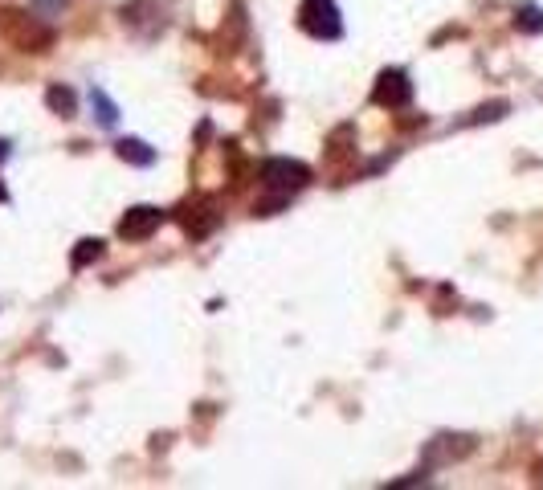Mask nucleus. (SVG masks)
Instances as JSON below:
<instances>
[{
    "label": "nucleus",
    "mask_w": 543,
    "mask_h": 490,
    "mask_svg": "<svg viewBox=\"0 0 543 490\" xmlns=\"http://www.w3.org/2000/svg\"><path fill=\"white\" fill-rule=\"evenodd\" d=\"M0 37H5L17 54H49L58 33L29 9H0Z\"/></svg>",
    "instance_id": "1"
},
{
    "label": "nucleus",
    "mask_w": 543,
    "mask_h": 490,
    "mask_svg": "<svg viewBox=\"0 0 543 490\" xmlns=\"http://www.w3.org/2000/svg\"><path fill=\"white\" fill-rule=\"evenodd\" d=\"M258 180H262L266 192L290 196V192H303V188L311 184V168L299 164V160H262Z\"/></svg>",
    "instance_id": "2"
},
{
    "label": "nucleus",
    "mask_w": 543,
    "mask_h": 490,
    "mask_svg": "<svg viewBox=\"0 0 543 490\" xmlns=\"http://www.w3.org/2000/svg\"><path fill=\"white\" fill-rule=\"evenodd\" d=\"M299 29L319 37V41H335L343 33V17L335 9V0H303L299 5Z\"/></svg>",
    "instance_id": "3"
},
{
    "label": "nucleus",
    "mask_w": 543,
    "mask_h": 490,
    "mask_svg": "<svg viewBox=\"0 0 543 490\" xmlns=\"http://www.w3.org/2000/svg\"><path fill=\"white\" fill-rule=\"evenodd\" d=\"M176 221L188 237H209L217 225H221V213H217V201L213 196H192L176 209Z\"/></svg>",
    "instance_id": "4"
},
{
    "label": "nucleus",
    "mask_w": 543,
    "mask_h": 490,
    "mask_svg": "<svg viewBox=\"0 0 543 490\" xmlns=\"http://www.w3.org/2000/svg\"><path fill=\"white\" fill-rule=\"evenodd\" d=\"M409 98H413V82H409L405 70H380V78L372 86V103L376 107L401 111V107H409Z\"/></svg>",
    "instance_id": "5"
},
{
    "label": "nucleus",
    "mask_w": 543,
    "mask_h": 490,
    "mask_svg": "<svg viewBox=\"0 0 543 490\" xmlns=\"http://www.w3.org/2000/svg\"><path fill=\"white\" fill-rule=\"evenodd\" d=\"M474 454V437L470 433H441L425 446V462L429 466H450L458 458H470Z\"/></svg>",
    "instance_id": "6"
},
{
    "label": "nucleus",
    "mask_w": 543,
    "mask_h": 490,
    "mask_svg": "<svg viewBox=\"0 0 543 490\" xmlns=\"http://www.w3.org/2000/svg\"><path fill=\"white\" fill-rule=\"evenodd\" d=\"M160 225H164V213H160L156 205H135V209L123 213L119 237H123V241H147Z\"/></svg>",
    "instance_id": "7"
},
{
    "label": "nucleus",
    "mask_w": 543,
    "mask_h": 490,
    "mask_svg": "<svg viewBox=\"0 0 543 490\" xmlns=\"http://www.w3.org/2000/svg\"><path fill=\"white\" fill-rule=\"evenodd\" d=\"M323 160H327L331 168H343V164L356 160V127H352V123H343V127H335V131L327 135V152H323Z\"/></svg>",
    "instance_id": "8"
},
{
    "label": "nucleus",
    "mask_w": 543,
    "mask_h": 490,
    "mask_svg": "<svg viewBox=\"0 0 543 490\" xmlns=\"http://www.w3.org/2000/svg\"><path fill=\"white\" fill-rule=\"evenodd\" d=\"M45 107L54 111L58 119H74V115H78V98H74V90H70V86L54 82V86L45 90Z\"/></svg>",
    "instance_id": "9"
},
{
    "label": "nucleus",
    "mask_w": 543,
    "mask_h": 490,
    "mask_svg": "<svg viewBox=\"0 0 543 490\" xmlns=\"http://www.w3.org/2000/svg\"><path fill=\"white\" fill-rule=\"evenodd\" d=\"M115 152H119V160H127V164H139V168H147V164L156 160V152H152V147H147L143 139H123V143L115 147Z\"/></svg>",
    "instance_id": "10"
},
{
    "label": "nucleus",
    "mask_w": 543,
    "mask_h": 490,
    "mask_svg": "<svg viewBox=\"0 0 543 490\" xmlns=\"http://www.w3.org/2000/svg\"><path fill=\"white\" fill-rule=\"evenodd\" d=\"M98 258H103V241H98V237H82V241L74 245V254H70V266H74V270H86V266L98 262Z\"/></svg>",
    "instance_id": "11"
},
{
    "label": "nucleus",
    "mask_w": 543,
    "mask_h": 490,
    "mask_svg": "<svg viewBox=\"0 0 543 490\" xmlns=\"http://www.w3.org/2000/svg\"><path fill=\"white\" fill-rule=\"evenodd\" d=\"M90 107L98 111V123H103V127H115V123H119V107L107 98V90H90Z\"/></svg>",
    "instance_id": "12"
},
{
    "label": "nucleus",
    "mask_w": 543,
    "mask_h": 490,
    "mask_svg": "<svg viewBox=\"0 0 543 490\" xmlns=\"http://www.w3.org/2000/svg\"><path fill=\"white\" fill-rule=\"evenodd\" d=\"M515 29L519 33H543V9H519Z\"/></svg>",
    "instance_id": "13"
},
{
    "label": "nucleus",
    "mask_w": 543,
    "mask_h": 490,
    "mask_svg": "<svg viewBox=\"0 0 543 490\" xmlns=\"http://www.w3.org/2000/svg\"><path fill=\"white\" fill-rule=\"evenodd\" d=\"M507 115V103H486V107H478L474 115H470V123H495V119H503Z\"/></svg>",
    "instance_id": "14"
},
{
    "label": "nucleus",
    "mask_w": 543,
    "mask_h": 490,
    "mask_svg": "<svg viewBox=\"0 0 543 490\" xmlns=\"http://www.w3.org/2000/svg\"><path fill=\"white\" fill-rule=\"evenodd\" d=\"M37 5H41V9H62L66 0H37Z\"/></svg>",
    "instance_id": "15"
},
{
    "label": "nucleus",
    "mask_w": 543,
    "mask_h": 490,
    "mask_svg": "<svg viewBox=\"0 0 543 490\" xmlns=\"http://www.w3.org/2000/svg\"><path fill=\"white\" fill-rule=\"evenodd\" d=\"M5 156H9V143H5V139H0V160H5Z\"/></svg>",
    "instance_id": "16"
},
{
    "label": "nucleus",
    "mask_w": 543,
    "mask_h": 490,
    "mask_svg": "<svg viewBox=\"0 0 543 490\" xmlns=\"http://www.w3.org/2000/svg\"><path fill=\"white\" fill-rule=\"evenodd\" d=\"M0 201H5V184H0Z\"/></svg>",
    "instance_id": "17"
}]
</instances>
